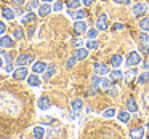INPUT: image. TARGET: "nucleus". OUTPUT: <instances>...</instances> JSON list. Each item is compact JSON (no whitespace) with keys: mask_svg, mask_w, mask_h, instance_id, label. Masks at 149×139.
<instances>
[{"mask_svg":"<svg viewBox=\"0 0 149 139\" xmlns=\"http://www.w3.org/2000/svg\"><path fill=\"white\" fill-rule=\"evenodd\" d=\"M143 67H144V69H149V61H148V62H143Z\"/></svg>","mask_w":149,"mask_h":139,"instance_id":"obj_50","label":"nucleus"},{"mask_svg":"<svg viewBox=\"0 0 149 139\" xmlns=\"http://www.w3.org/2000/svg\"><path fill=\"white\" fill-rule=\"evenodd\" d=\"M27 77H29V72H27L26 66H19L13 71V78H16V80H26Z\"/></svg>","mask_w":149,"mask_h":139,"instance_id":"obj_3","label":"nucleus"},{"mask_svg":"<svg viewBox=\"0 0 149 139\" xmlns=\"http://www.w3.org/2000/svg\"><path fill=\"white\" fill-rule=\"evenodd\" d=\"M39 7H40L39 0H31L29 5H27V8H29V10H34V8H39Z\"/></svg>","mask_w":149,"mask_h":139,"instance_id":"obj_39","label":"nucleus"},{"mask_svg":"<svg viewBox=\"0 0 149 139\" xmlns=\"http://www.w3.org/2000/svg\"><path fill=\"white\" fill-rule=\"evenodd\" d=\"M64 3H63L61 0H55V3H53V11H61Z\"/></svg>","mask_w":149,"mask_h":139,"instance_id":"obj_34","label":"nucleus"},{"mask_svg":"<svg viewBox=\"0 0 149 139\" xmlns=\"http://www.w3.org/2000/svg\"><path fill=\"white\" fill-rule=\"evenodd\" d=\"M72 43H74L75 46H80V45H82V40H74Z\"/></svg>","mask_w":149,"mask_h":139,"instance_id":"obj_48","label":"nucleus"},{"mask_svg":"<svg viewBox=\"0 0 149 139\" xmlns=\"http://www.w3.org/2000/svg\"><path fill=\"white\" fill-rule=\"evenodd\" d=\"M117 115V110L116 109H112V107H111V109H106L103 112V117L104 118H112V117H116Z\"/></svg>","mask_w":149,"mask_h":139,"instance_id":"obj_28","label":"nucleus"},{"mask_svg":"<svg viewBox=\"0 0 149 139\" xmlns=\"http://www.w3.org/2000/svg\"><path fill=\"white\" fill-rule=\"evenodd\" d=\"M139 43H143V45H149V34L148 32L143 30V34L139 35Z\"/></svg>","mask_w":149,"mask_h":139,"instance_id":"obj_32","label":"nucleus"},{"mask_svg":"<svg viewBox=\"0 0 149 139\" xmlns=\"http://www.w3.org/2000/svg\"><path fill=\"white\" fill-rule=\"evenodd\" d=\"M96 93H98V86H93V85H91V88L88 90V94H90V96H95Z\"/></svg>","mask_w":149,"mask_h":139,"instance_id":"obj_41","label":"nucleus"},{"mask_svg":"<svg viewBox=\"0 0 149 139\" xmlns=\"http://www.w3.org/2000/svg\"><path fill=\"white\" fill-rule=\"evenodd\" d=\"M43 3H52V2H55V0H42Z\"/></svg>","mask_w":149,"mask_h":139,"instance_id":"obj_51","label":"nucleus"},{"mask_svg":"<svg viewBox=\"0 0 149 139\" xmlns=\"http://www.w3.org/2000/svg\"><path fill=\"white\" fill-rule=\"evenodd\" d=\"M55 74H56V67H55V64H48L47 71L43 72V80H45V82H48V80H50V78H52Z\"/></svg>","mask_w":149,"mask_h":139,"instance_id":"obj_14","label":"nucleus"},{"mask_svg":"<svg viewBox=\"0 0 149 139\" xmlns=\"http://www.w3.org/2000/svg\"><path fill=\"white\" fill-rule=\"evenodd\" d=\"M101 80H103V78L100 77V74H95L93 77H91V85H93V86H100Z\"/></svg>","mask_w":149,"mask_h":139,"instance_id":"obj_33","label":"nucleus"},{"mask_svg":"<svg viewBox=\"0 0 149 139\" xmlns=\"http://www.w3.org/2000/svg\"><path fill=\"white\" fill-rule=\"evenodd\" d=\"M68 13H69V16H72L74 19H84V18H85V11L79 10V8H75L74 11H72V10H69Z\"/></svg>","mask_w":149,"mask_h":139,"instance_id":"obj_22","label":"nucleus"},{"mask_svg":"<svg viewBox=\"0 0 149 139\" xmlns=\"http://www.w3.org/2000/svg\"><path fill=\"white\" fill-rule=\"evenodd\" d=\"M132 11H133V15H135L136 18H143L146 13H148V5L143 3V2H138V3H135L132 7Z\"/></svg>","mask_w":149,"mask_h":139,"instance_id":"obj_2","label":"nucleus"},{"mask_svg":"<svg viewBox=\"0 0 149 139\" xmlns=\"http://www.w3.org/2000/svg\"><path fill=\"white\" fill-rule=\"evenodd\" d=\"M139 29L144 30V32H149V16L141 18V21H139Z\"/></svg>","mask_w":149,"mask_h":139,"instance_id":"obj_24","label":"nucleus"},{"mask_svg":"<svg viewBox=\"0 0 149 139\" xmlns=\"http://www.w3.org/2000/svg\"><path fill=\"white\" fill-rule=\"evenodd\" d=\"M2 16H3V19L11 21V19H15V16H16V11L11 10V8H3V10H2Z\"/></svg>","mask_w":149,"mask_h":139,"instance_id":"obj_17","label":"nucleus"},{"mask_svg":"<svg viewBox=\"0 0 149 139\" xmlns=\"http://www.w3.org/2000/svg\"><path fill=\"white\" fill-rule=\"evenodd\" d=\"M148 82H149V74H148V72H143V74H138V83L144 85V83H148Z\"/></svg>","mask_w":149,"mask_h":139,"instance_id":"obj_29","label":"nucleus"},{"mask_svg":"<svg viewBox=\"0 0 149 139\" xmlns=\"http://www.w3.org/2000/svg\"><path fill=\"white\" fill-rule=\"evenodd\" d=\"M117 118L122 123H128L130 122V110H120V112H117Z\"/></svg>","mask_w":149,"mask_h":139,"instance_id":"obj_19","label":"nucleus"},{"mask_svg":"<svg viewBox=\"0 0 149 139\" xmlns=\"http://www.w3.org/2000/svg\"><path fill=\"white\" fill-rule=\"evenodd\" d=\"M114 3H117V5H128V3H132V0H114Z\"/></svg>","mask_w":149,"mask_h":139,"instance_id":"obj_42","label":"nucleus"},{"mask_svg":"<svg viewBox=\"0 0 149 139\" xmlns=\"http://www.w3.org/2000/svg\"><path fill=\"white\" fill-rule=\"evenodd\" d=\"M109 78L111 80H123L125 78V74L123 72H120L119 69H114V71H111V75H109Z\"/></svg>","mask_w":149,"mask_h":139,"instance_id":"obj_18","label":"nucleus"},{"mask_svg":"<svg viewBox=\"0 0 149 139\" xmlns=\"http://www.w3.org/2000/svg\"><path fill=\"white\" fill-rule=\"evenodd\" d=\"M13 39H16V40L24 39V30L21 29V27H16V29L13 30Z\"/></svg>","mask_w":149,"mask_h":139,"instance_id":"obj_30","label":"nucleus"},{"mask_svg":"<svg viewBox=\"0 0 149 139\" xmlns=\"http://www.w3.org/2000/svg\"><path fill=\"white\" fill-rule=\"evenodd\" d=\"M3 58H5V62H7V64L13 62V61H11V55H8V53H3Z\"/></svg>","mask_w":149,"mask_h":139,"instance_id":"obj_44","label":"nucleus"},{"mask_svg":"<svg viewBox=\"0 0 149 139\" xmlns=\"http://www.w3.org/2000/svg\"><path fill=\"white\" fill-rule=\"evenodd\" d=\"M27 80V83H29V86H34V88H37L40 85V78H39V75H29V77L26 78Z\"/></svg>","mask_w":149,"mask_h":139,"instance_id":"obj_20","label":"nucleus"},{"mask_svg":"<svg viewBox=\"0 0 149 139\" xmlns=\"http://www.w3.org/2000/svg\"><path fill=\"white\" fill-rule=\"evenodd\" d=\"M127 110H130V112H136L138 110V104H136V101L133 98L127 99Z\"/></svg>","mask_w":149,"mask_h":139,"instance_id":"obj_23","label":"nucleus"},{"mask_svg":"<svg viewBox=\"0 0 149 139\" xmlns=\"http://www.w3.org/2000/svg\"><path fill=\"white\" fill-rule=\"evenodd\" d=\"M37 107H39L40 110H48L50 107H52V102H50V99L47 96H42L37 99Z\"/></svg>","mask_w":149,"mask_h":139,"instance_id":"obj_9","label":"nucleus"},{"mask_svg":"<svg viewBox=\"0 0 149 139\" xmlns=\"http://www.w3.org/2000/svg\"><path fill=\"white\" fill-rule=\"evenodd\" d=\"M141 53L139 51H130L128 56H127L125 59V64L130 66V67H133V66H139L141 64Z\"/></svg>","mask_w":149,"mask_h":139,"instance_id":"obj_1","label":"nucleus"},{"mask_svg":"<svg viewBox=\"0 0 149 139\" xmlns=\"http://www.w3.org/2000/svg\"><path fill=\"white\" fill-rule=\"evenodd\" d=\"M47 67H48V64L43 61H37L32 64V72L34 74H43V72L47 71Z\"/></svg>","mask_w":149,"mask_h":139,"instance_id":"obj_8","label":"nucleus"},{"mask_svg":"<svg viewBox=\"0 0 149 139\" xmlns=\"http://www.w3.org/2000/svg\"><path fill=\"white\" fill-rule=\"evenodd\" d=\"M31 62H34V56L31 55V53H23V55H19L16 59L18 66H27V64H31Z\"/></svg>","mask_w":149,"mask_h":139,"instance_id":"obj_4","label":"nucleus"},{"mask_svg":"<svg viewBox=\"0 0 149 139\" xmlns=\"http://www.w3.org/2000/svg\"><path fill=\"white\" fill-rule=\"evenodd\" d=\"M13 71H15L13 62H10V64H7V66H5V72H11V74H13Z\"/></svg>","mask_w":149,"mask_h":139,"instance_id":"obj_43","label":"nucleus"},{"mask_svg":"<svg viewBox=\"0 0 149 139\" xmlns=\"http://www.w3.org/2000/svg\"><path fill=\"white\" fill-rule=\"evenodd\" d=\"M11 3H13V7H23L24 5V0H11Z\"/></svg>","mask_w":149,"mask_h":139,"instance_id":"obj_40","label":"nucleus"},{"mask_svg":"<svg viewBox=\"0 0 149 139\" xmlns=\"http://www.w3.org/2000/svg\"><path fill=\"white\" fill-rule=\"evenodd\" d=\"M37 18V15L34 13V11H27L26 15H24L23 18H21V24H29V23H34Z\"/></svg>","mask_w":149,"mask_h":139,"instance_id":"obj_15","label":"nucleus"},{"mask_svg":"<svg viewBox=\"0 0 149 139\" xmlns=\"http://www.w3.org/2000/svg\"><path fill=\"white\" fill-rule=\"evenodd\" d=\"M74 56L77 58V61H79V59H85V58L88 56V48H87V46H85V48L79 46V48L74 51Z\"/></svg>","mask_w":149,"mask_h":139,"instance_id":"obj_16","label":"nucleus"},{"mask_svg":"<svg viewBox=\"0 0 149 139\" xmlns=\"http://www.w3.org/2000/svg\"><path fill=\"white\" fill-rule=\"evenodd\" d=\"M114 29H116V30H122V29H123V24L116 23V24H114Z\"/></svg>","mask_w":149,"mask_h":139,"instance_id":"obj_47","label":"nucleus"},{"mask_svg":"<svg viewBox=\"0 0 149 139\" xmlns=\"http://www.w3.org/2000/svg\"><path fill=\"white\" fill-rule=\"evenodd\" d=\"M87 37L88 39H96L98 37V29L95 27V29H88L87 30Z\"/></svg>","mask_w":149,"mask_h":139,"instance_id":"obj_35","label":"nucleus"},{"mask_svg":"<svg viewBox=\"0 0 149 139\" xmlns=\"http://www.w3.org/2000/svg\"><path fill=\"white\" fill-rule=\"evenodd\" d=\"M146 126H148V129H149V122H148V125H146Z\"/></svg>","mask_w":149,"mask_h":139,"instance_id":"obj_54","label":"nucleus"},{"mask_svg":"<svg viewBox=\"0 0 149 139\" xmlns=\"http://www.w3.org/2000/svg\"><path fill=\"white\" fill-rule=\"evenodd\" d=\"M80 3H82V0H69V2H68L66 5H68L69 10H75V8L80 7Z\"/></svg>","mask_w":149,"mask_h":139,"instance_id":"obj_27","label":"nucleus"},{"mask_svg":"<svg viewBox=\"0 0 149 139\" xmlns=\"http://www.w3.org/2000/svg\"><path fill=\"white\" fill-rule=\"evenodd\" d=\"M98 42L95 39H88V42H87V48L88 50H98Z\"/></svg>","mask_w":149,"mask_h":139,"instance_id":"obj_31","label":"nucleus"},{"mask_svg":"<svg viewBox=\"0 0 149 139\" xmlns=\"http://www.w3.org/2000/svg\"><path fill=\"white\" fill-rule=\"evenodd\" d=\"M87 30H88V26H87V23H85L84 19H77L74 23V32L75 34L80 35V34H85Z\"/></svg>","mask_w":149,"mask_h":139,"instance_id":"obj_5","label":"nucleus"},{"mask_svg":"<svg viewBox=\"0 0 149 139\" xmlns=\"http://www.w3.org/2000/svg\"><path fill=\"white\" fill-rule=\"evenodd\" d=\"M130 136L133 139H141L144 136V128L143 126H136V128H132L130 129Z\"/></svg>","mask_w":149,"mask_h":139,"instance_id":"obj_13","label":"nucleus"},{"mask_svg":"<svg viewBox=\"0 0 149 139\" xmlns=\"http://www.w3.org/2000/svg\"><path fill=\"white\" fill-rule=\"evenodd\" d=\"M122 64H123V56L122 55H119V53H117V55L111 56V66H112L114 69H119Z\"/></svg>","mask_w":149,"mask_h":139,"instance_id":"obj_12","label":"nucleus"},{"mask_svg":"<svg viewBox=\"0 0 149 139\" xmlns=\"http://www.w3.org/2000/svg\"><path fill=\"white\" fill-rule=\"evenodd\" d=\"M82 3H84L85 7H90V5L95 3V0H82Z\"/></svg>","mask_w":149,"mask_h":139,"instance_id":"obj_45","label":"nucleus"},{"mask_svg":"<svg viewBox=\"0 0 149 139\" xmlns=\"http://www.w3.org/2000/svg\"><path fill=\"white\" fill-rule=\"evenodd\" d=\"M111 82H112L111 78H103V80H101V86H103L104 90H109V88H111Z\"/></svg>","mask_w":149,"mask_h":139,"instance_id":"obj_36","label":"nucleus"},{"mask_svg":"<svg viewBox=\"0 0 149 139\" xmlns=\"http://www.w3.org/2000/svg\"><path fill=\"white\" fill-rule=\"evenodd\" d=\"M96 29L98 30H106L107 29V15L103 13L98 16V21H96Z\"/></svg>","mask_w":149,"mask_h":139,"instance_id":"obj_7","label":"nucleus"},{"mask_svg":"<svg viewBox=\"0 0 149 139\" xmlns=\"http://www.w3.org/2000/svg\"><path fill=\"white\" fill-rule=\"evenodd\" d=\"M136 75H138V72H136V66H133V67L125 74V80H127V82H130L133 77H136Z\"/></svg>","mask_w":149,"mask_h":139,"instance_id":"obj_26","label":"nucleus"},{"mask_svg":"<svg viewBox=\"0 0 149 139\" xmlns=\"http://www.w3.org/2000/svg\"><path fill=\"white\" fill-rule=\"evenodd\" d=\"M37 10H39V16L40 18H45V16H48V15L53 11V7L50 3H43V5H40Z\"/></svg>","mask_w":149,"mask_h":139,"instance_id":"obj_11","label":"nucleus"},{"mask_svg":"<svg viewBox=\"0 0 149 139\" xmlns=\"http://www.w3.org/2000/svg\"><path fill=\"white\" fill-rule=\"evenodd\" d=\"M16 15H19V16H21V15H24V10H23V8H18V10H16Z\"/></svg>","mask_w":149,"mask_h":139,"instance_id":"obj_49","label":"nucleus"},{"mask_svg":"<svg viewBox=\"0 0 149 139\" xmlns=\"http://www.w3.org/2000/svg\"><path fill=\"white\" fill-rule=\"evenodd\" d=\"M0 46H2V48H13L15 46V39L13 37H8V35L0 37Z\"/></svg>","mask_w":149,"mask_h":139,"instance_id":"obj_10","label":"nucleus"},{"mask_svg":"<svg viewBox=\"0 0 149 139\" xmlns=\"http://www.w3.org/2000/svg\"><path fill=\"white\" fill-rule=\"evenodd\" d=\"M93 69H95V72H96V74H100V75L109 74V66L104 64V62H95V64H93Z\"/></svg>","mask_w":149,"mask_h":139,"instance_id":"obj_6","label":"nucleus"},{"mask_svg":"<svg viewBox=\"0 0 149 139\" xmlns=\"http://www.w3.org/2000/svg\"><path fill=\"white\" fill-rule=\"evenodd\" d=\"M139 53H141V55H149V45L139 43Z\"/></svg>","mask_w":149,"mask_h":139,"instance_id":"obj_38","label":"nucleus"},{"mask_svg":"<svg viewBox=\"0 0 149 139\" xmlns=\"http://www.w3.org/2000/svg\"><path fill=\"white\" fill-rule=\"evenodd\" d=\"M5 53V50H2V46H0V55H3Z\"/></svg>","mask_w":149,"mask_h":139,"instance_id":"obj_53","label":"nucleus"},{"mask_svg":"<svg viewBox=\"0 0 149 139\" xmlns=\"http://www.w3.org/2000/svg\"><path fill=\"white\" fill-rule=\"evenodd\" d=\"M0 67H3V59L0 58Z\"/></svg>","mask_w":149,"mask_h":139,"instance_id":"obj_52","label":"nucleus"},{"mask_svg":"<svg viewBox=\"0 0 149 139\" xmlns=\"http://www.w3.org/2000/svg\"><path fill=\"white\" fill-rule=\"evenodd\" d=\"M5 29H7V26L0 21V35H3V34H5Z\"/></svg>","mask_w":149,"mask_h":139,"instance_id":"obj_46","label":"nucleus"},{"mask_svg":"<svg viewBox=\"0 0 149 139\" xmlns=\"http://www.w3.org/2000/svg\"><path fill=\"white\" fill-rule=\"evenodd\" d=\"M75 61H77V58H75V56H74V55H72V56H71V58H69V59H68V62H66V67H68V69H71V67H72V66H74V64H75Z\"/></svg>","mask_w":149,"mask_h":139,"instance_id":"obj_37","label":"nucleus"},{"mask_svg":"<svg viewBox=\"0 0 149 139\" xmlns=\"http://www.w3.org/2000/svg\"><path fill=\"white\" fill-rule=\"evenodd\" d=\"M71 106H72V112H79L84 107V102H82V99H74Z\"/></svg>","mask_w":149,"mask_h":139,"instance_id":"obj_25","label":"nucleus"},{"mask_svg":"<svg viewBox=\"0 0 149 139\" xmlns=\"http://www.w3.org/2000/svg\"><path fill=\"white\" fill-rule=\"evenodd\" d=\"M32 134L36 139H42L43 136H45V128H43V126H34Z\"/></svg>","mask_w":149,"mask_h":139,"instance_id":"obj_21","label":"nucleus"}]
</instances>
